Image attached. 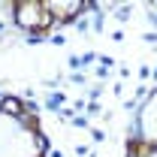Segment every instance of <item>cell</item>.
I'll return each mask as SVG.
<instances>
[{"mask_svg": "<svg viewBox=\"0 0 157 157\" xmlns=\"http://www.w3.org/2000/svg\"><path fill=\"white\" fill-rule=\"evenodd\" d=\"M18 21L24 27H45L52 21V15H48L45 3H21L18 6Z\"/></svg>", "mask_w": 157, "mask_h": 157, "instance_id": "obj_1", "label": "cell"}, {"mask_svg": "<svg viewBox=\"0 0 157 157\" xmlns=\"http://www.w3.org/2000/svg\"><path fill=\"white\" fill-rule=\"evenodd\" d=\"M0 109H3V112H9V115H21V103H18L15 97H3Z\"/></svg>", "mask_w": 157, "mask_h": 157, "instance_id": "obj_2", "label": "cell"}]
</instances>
